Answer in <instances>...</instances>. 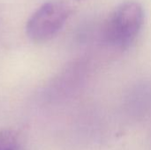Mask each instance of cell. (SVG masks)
I'll return each mask as SVG.
<instances>
[{"instance_id": "6da1fadb", "label": "cell", "mask_w": 151, "mask_h": 150, "mask_svg": "<svg viewBox=\"0 0 151 150\" xmlns=\"http://www.w3.org/2000/svg\"><path fill=\"white\" fill-rule=\"evenodd\" d=\"M143 22L142 5L134 0L123 2L110 15L104 27V39L112 47L127 49L138 36Z\"/></svg>"}, {"instance_id": "7a4b0ae2", "label": "cell", "mask_w": 151, "mask_h": 150, "mask_svg": "<svg viewBox=\"0 0 151 150\" xmlns=\"http://www.w3.org/2000/svg\"><path fill=\"white\" fill-rule=\"evenodd\" d=\"M72 13V6L65 2H46L27 19L26 34L35 42H47L58 34Z\"/></svg>"}, {"instance_id": "3957f363", "label": "cell", "mask_w": 151, "mask_h": 150, "mask_svg": "<svg viewBox=\"0 0 151 150\" xmlns=\"http://www.w3.org/2000/svg\"><path fill=\"white\" fill-rule=\"evenodd\" d=\"M19 134L13 129L0 130V150H20Z\"/></svg>"}]
</instances>
